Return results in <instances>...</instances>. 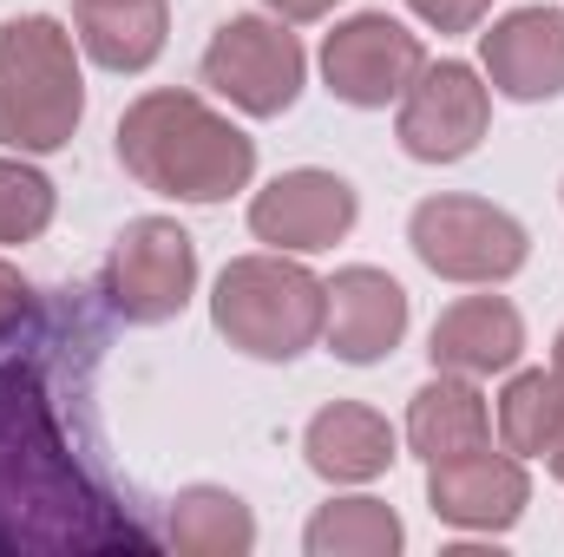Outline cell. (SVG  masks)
Listing matches in <instances>:
<instances>
[{"label": "cell", "mask_w": 564, "mask_h": 557, "mask_svg": "<svg viewBox=\"0 0 564 557\" xmlns=\"http://www.w3.org/2000/svg\"><path fill=\"white\" fill-rule=\"evenodd\" d=\"M408 7L421 13L433 33H479L486 13H492V0H408Z\"/></svg>", "instance_id": "cell-21"}, {"label": "cell", "mask_w": 564, "mask_h": 557, "mask_svg": "<svg viewBox=\"0 0 564 557\" xmlns=\"http://www.w3.org/2000/svg\"><path fill=\"white\" fill-rule=\"evenodd\" d=\"M276 20H289V26H302V20H322V13H335L341 0H263Z\"/></svg>", "instance_id": "cell-23"}, {"label": "cell", "mask_w": 564, "mask_h": 557, "mask_svg": "<svg viewBox=\"0 0 564 557\" xmlns=\"http://www.w3.org/2000/svg\"><path fill=\"white\" fill-rule=\"evenodd\" d=\"M492 125V86L486 73H473L466 59H426L421 79L401 92V119H394V139L414 164H459L473 157L479 139Z\"/></svg>", "instance_id": "cell-7"}, {"label": "cell", "mask_w": 564, "mask_h": 557, "mask_svg": "<svg viewBox=\"0 0 564 557\" xmlns=\"http://www.w3.org/2000/svg\"><path fill=\"white\" fill-rule=\"evenodd\" d=\"M408 545L394 505L381 499H328L308 532H302V551L308 557H394Z\"/></svg>", "instance_id": "cell-18"}, {"label": "cell", "mask_w": 564, "mask_h": 557, "mask_svg": "<svg viewBox=\"0 0 564 557\" xmlns=\"http://www.w3.org/2000/svg\"><path fill=\"white\" fill-rule=\"evenodd\" d=\"M499 439L519 459H552V446L564 439V381L552 368H525L506 381L499 394Z\"/></svg>", "instance_id": "cell-19"}, {"label": "cell", "mask_w": 564, "mask_h": 557, "mask_svg": "<svg viewBox=\"0 0 564 557\" xmlns=\"http://www.w3.org/2000/svg\"><path fill=\"white\" fill-rule=\"evenodd\" d=\"M408 335V288L388 276V270H335L328 282V315H322V341L335 361L348 368H375L401 348Z\"/></svg>", "instance_id": "cell-12"}, {"label": "cell", "mask_w": 564, "mask_h": 557, "mask_svg": "<svg viewBox=\"0 0 564 557\" xmlns=\"http://www.w3.org/2000/svg\"><path fill=\"white\" fill-rule=\"evenodd\" d=\"M426 354L433 374H466V381L512 374L525 354V315L506 295H459L453 308H440Z\"/></svg>", "instance_id": "cell-13"}, {"label": "cell", "mask_w": 564, "mask_h": 557, "mask_svg": "<svg viewBox=\"0 0 564 557\" xmlns=\"http://www.w3.org/2000/svg\"><path fill=\"white\" fill-rule=\"evenodd\" d=\"M322 315H328V282L308 276L302 263H289L282 250L224 263V276L210 288L217 335L237 354H250V361H295V354H308L322 341Z\"/></svg>", "instance_id": "cell-3"}, {"label": "cell", "mask_w": 564, "mask_h": 557, "mask_svg": "<svg viewBox=\"0 0 564 557\" xmlns=\"http://www.w3.org/2000/svg\"><path fill=\"white\" fill-rule=\"evenodd\" d=\"M171 551L184 557H250L257 551V518L237 492L224 485H191L171 505Z\"/></svg>", "instance_id": "cell-17"}, {"label": "cell", "mask_w": 564, "mask_h": 557, "mask_svg": "<svg viewBox=\"0 0 564 557\" xmlns=\"http://www.w3.org/2000/svg\"><path fill=\"white\" fill-rule=\"evenodd\" d=\"M191 288H197V243L184 237V223L139 217V223L119 230V243L106 256V302L132 328L177 321L184 302H191Z\"/></svg>", "instance_id": "cell-6"}, {"label": "cell", "mask_w": 564, "mask_h": 557, "mask_svg": "<svg viewBox=\"0 0 564 557\" xmlns=\"http://www.w3.org/2000/svg\"><path fill=\"white\" fill-rule=\"evenodd\" d=\"M302 459H308V472L328 479V485H368V479H381L401 452H394L388 414H375V407H361V401H335V407H322V414L302 426Z\"/></svg>", "instance_id": "cell-14"}, {"label": "cell", "mask_w": 564, "mask_h": 557, "mask_svg": "<svg viewBox=\"0 0 564 557\" xmlns=\"http://www.w3.org/2000/svg\"><path fill=\"white\" fill-rule=\"evenodd\" d=\"M302 79H308V53L289 33V20L270 13H237L204 46V86L250 119H282L302 99Z\"/></svg>", "instance_id": "cell-5"}, {"label": "cell", "mask_w": 564, "mask_h": 557, "mask_svg": "<svg viewBox=\"0 0 564 557\" xmlns=\"http://www.w3.org/2000/svg\"><path fill=\"white\" fill-rule=\"evenodd\" d=\"M426 66V46L421 33H408L401 20L388 13H355L341 20L328 40H322V79L341 106L355 112H388L401 106V92L421 79Z\"/></svg>", "instance_id": "cell-8"}, {"label": "cell", "mask_w": 564, "mask_h": 557, "mask_svg": "<svg viewBox=\"0 0 564 557\" xmlns=\"http://www.w3.org/2000/svg\"><path fill=\"white\" fill-rule=\"evenodd\" d=\"M408 446L433 459H453V452H473V446H492V414H486V394L479 381L466 374H433L414 407H408Z\"/></svg>", "instance_id": "cell-16"}, {"label": "cell", "mask_w": 564, "mask_h": 557, "mask_svg": "<svg viewBox=\"0 0 564 557\" xmlns=\"http://www.w3.org/2000/svg\"><path fill=\"white\" fill-rule=\"evenodd\" d=\"M119 164L177 204H224L257 177V139L197 92H144L119 119Z\"/></svg>", "instance_id": "cell-1"}, {"label": "cell", "mask_w": 564, "mask_h": 557, "mask_svg": "<svg viewBox=\"0 0 564 557\" xmlns=\"http://www.w3.org/2000/svg\"><path fill=\"white\" fill-rule=\"evenodd\" d=\"M355 217H361L355 184L335 177V171H315V164L282 171L276 184H263V190L250 197V237L270 243V250H282V256L335 250V243L355 230Z\"/></svg>", "instance_id": "cell-9"}, {"label": "cell", "mask_w": 564, "mask_h": 557, "mask_svg": "<svg viewBox=\"0 0 564 557\" xmlns=\"http://www.w3.org/2000/svg\"><path fill=\"white\" fill-rule=\"evenodd\" d=\"M426 505L453 532H512L525 518V505H532L525 459L519 452H492V446L433 459L426 466Z\"/></svg>", "instance_id": "cell-10"}, {"label": "cell", "mask_w": 564, "mask_h": 557, "mask_svg": "<svg viewBox=\"0 0 564 557\" xmlns=\"http://www.w3.org/2000/svg\"><path fill=\"white\" fill-rule=\"evenodd\" d=\"M408 243H414V256H421L433 276L479 282V288L519 276L525 256H532L525 223L512 210L486 204V197H426V204H414Z\"/></svg>", "instance_id": "cell-4"}, {"label": "cell", "mask_w": 564, "mask_h": 557, "mask_svg": "<svg viewBox=\"0 0 564 557\" xmlns=\"http://www.w3.org/2000/svg\"><path fill=\"white\" fill-rule=\"evenodd\" d=\"M552 472H558V479H564V439H558V446H552Z\"/></svg>", "instance_id": "cell-25"}, {"label": "cell", "mask_w": 564, "mask_h": 557, "mask_svg": "<svg viewBox=\"0 0 564 557\" xmlns=\"http://www.w3.org/2000/svg\"><path fill=\"white\" fill-rule=\"evenodd\" d=\"M479 73L512 106L564 99V7H512L479 33Z\"/></svg>", "instance_id": "cell-11"}, {"label": "cell", "mask_w": 564, "mask_h": 557, "mask_svg": "<svg viewBox=\"0 0 564 557\" xmlns=\"http://www.w3.org/2000/svg\"><path fill=\"white\" fill-rule=\"evenodd\" d=\"M164 33H171L164 0H79V13H73L79 53L106 73H144L164 53Z\"/></svg>", "instance_id": "cell-15"}, {"label": "cell", "mask_w": 564, "mask_h": 557, "mask_svg": "<svg viewBox=\"0 0 564 557\" xmlns=\"http://www.w3.org/2000/svg\"><path fill=\"white\" fill-rule=\"evenodd\" d=\"M53 177L26 157H0V243H33L53 223Z\"/></svg>", "instance_id": "cell-20"}, {"label": "cell", "mask_w": 564, "mask_h": 557, "mask_svg": "<svg viewBox=\"0 0 564 557\" xmlns=\"http://www.w3.org/2000/svg\"><path fill=\"white\" fill-rule=\"evenodd\" d=\"M86 119L79 40L53 13H20L0 26V144L20 157L66 151Z\"/></svg>", "instance_id": "cell-2"}, {"label": "cell", "mask_w": 564, "mask_h": 557, "mask_svg": "<svg viewBox=\"0 0 564 557\" xmlns=\"http://www.w3.org/2000/svg\"><path fill=\"white\" fill-rule=\"evenodd\" d=\"M552 374L564 381V328H558V341H552Z\"/></svg>", "instance_id": "cell-24"}, {"label": "cell", "mask_w": 564, "mask_h": 557, "mask_svg": "<svg viewBox=\"0 0 564 557\" xmlns=\"http://www.w3.org/2000/svg\"><path fill=\"white\" fill-rule=\"evenodd\" d=\"M26 315H33V288H26V276H20L13 263H0V341H7Z\"/></svg>", "instance_id": "cell-22"}]
</instances>
